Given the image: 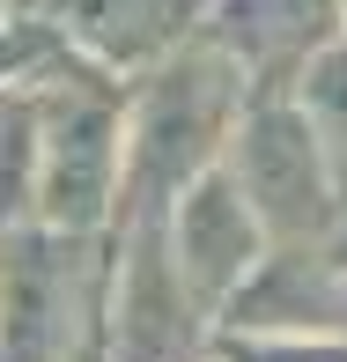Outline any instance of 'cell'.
<instances>
[{"label":"cell","mask_w":347,"mask_h":362,"mask_svg":"<svg viewBox=\"0 0 347 362\" xmlns=\"http://www.w3.org/2000/svg\"><path fill=\"white\" fill-rule=\"evenodd\" d=\"M229 333H295V340H347V267L325 244H288L252 267V281L222 303Z\"/></svg>","instance_id":"9c48e42d"},{"label":"cell","mask_w":347,"mask_h":362,"mask_svg":"<svg viewBox=\"0 0 347 362\" xmlns=\"http://www.w3.org/2000/svg\"><path fill=\"white\" fill-rule=\"evenodd\" d=\"M30 104H37V229L96 237L119 215V177H126L119 81L81 59H59Z\"/></svg>","instance_id":"7a4b0ae2"},{"label":"cell","mask_w":347,"mask_h":362,"mask_svg":"<svg viewBox=\"0 0 347 362\" xmlns=\"http://www.w3.org/2000/svg\"><path fill=\"white\" fill-rule=\"evenodd\" d=\"M325 259H333V267H347V222L333 229V237H325Z\"/></svg>","instance_id":"7c38bea8"},{"label":"cell","mask_w":347,"mask_h":362,"mask_svg":"<svg viewBox=\"0 0 347 362\" xmlns=\"http://www.w3.org/2000/svg\"><path fill=\"white\" fill-rule=\"evenodd\" d=\"M163 237H170V259H177V274H185V288L200 296L207 310H222L229 296L252 281V267L274 252L266 229H259V215L244 207L237 177H229L222 163H214L207 177H192V185L170 200Z\"/></svg>","instance_id":"8992f818"},{"label":"cell","mask_w":347,"mask_h":362,"mask_svg":"<svg viewBox=\"0 0 347 362\" xmlns=\"http://www.w3.org/2000/svg\"><path fill=\"white\" fill-rule=\"evenodd\" d=\"M23 15L96 74H148L192 37L200 0H23Z\"/></svg>","instance_id":"52a82bcc"},{"label":"cell","mask_w":347,"mask_h":362,"mask_svg":"<svg viewBox=\"0 0 347 362\" xmlns=\"http://www.w3.org/2000/svg\"><path fill=\"white\" fill-rule=\"evenodd\" d=\"M37 222V104L8 89L0 104V237Z\"/></svg>","instance_id":"8fae6325"},{"label":"cell","mask_w":347,"mask_h":362,"mask_svg":"<svg viewBox=\"0 0 347 362\" xmlns=\"http://www.w3.org/2000/svg\"><path fill=\"white\" fill-rule=\"evenodd\" d=\"M74 362H104V348H96V340H89V348H81V355H74Z\"/></svg>","instance_id":"4fadbf2b"},{"label":"cell","mask_w":347,"mask_h":362,"mask_svg":"<svg viewBox=\"0 0 347 362\" xmlns=\"http://www.w3.org/2000/svg\"><path fill=\"white\" fill-rule=\"evenodd\" d=\"M340 15H347V0H340Z\"/></svg>","instance_id":"5bb4252c"},{"label":"cell","mask_w":347,"mask_h":362,"mask_svg":"<svg viewBox=\"0 0 347 362\" xmlns=\"http://www.w3.org/2000/svg\"><path fill=\"white\" fill-rule=\"evenodd\" d=\"M252 104V81L237 74V59H222L192 30L170 59L141 74L134 104H126V177H119V215H170V200L207 177L237 141V119Z\"/></svg>","instance_id":"6da1fadb"},{"label":"cell","mask_w":347,"mask_h":362,"mask_svg":"<svg viewBox=\"0 0 347 362\" xmlns=\"http://www.w3.org/2000/svg\"><path fill=\"white\" fill-rule=\"evenodd\" d=\"M104 252L96 237L8 229L0 237V362H74L104 318Z\"/></svg>","instance_id":"3957f363"},{"label":"cell","mask_w":347,"mask_h":362,"mask_svg":"<svg viewBox=\"0 0 347 362\" xmlns=\"http://www.w3.org/2000/svg\"><path fill=\"white\" fill-rule=\"evenodd\" d=\"M333 30H340V0H229L200 23V37L222 59H237L252 96H288L295 74L333 45Z\"/></svg>","instance_id":"ba28073f"},{"label":"cell","mask_w":347,"mask_h":362,"mask_svg":"<svg viewBox=\"0 0 347 362\" xmlns=\"http://www.w3.org/2000/svg\"><path fill=\"white\" fill-rule=\"evenodd\" d=\"M222 170L237 177L244 207L259 215L274 252L325 244L340 229L333 185H325V156H318V141H310V119L295 111V96H252V104H244Z\"/></svg>","instance_id":"277c9868"},{"label":"cell","mask_w":347,"mask_h":362,"mask_svg":"<svg viewBox=\"0 0 347 362\" xmlns=\"http://www.w3.org/2000/svg\"><path fill=\"white\" fill-rule=\"evenodd\" d=\"M295 111L310 119V141L325 156V185H333V207L347 222V37H333L303 74H295Z\"/></svg>","instance_id":"30bf717a"},{"label":"cell","mask_w":347,"mask_h":362,"mask_svg":"<svg viewBox=\"0 0 347 362\" xmlns=\"http://www.w3.org/2000/svg\"><path fill=\"white\" fill-rule=\"evenodd\" d=\"M96 348H104V362H207V303L177 274L163 215L119 222Z\"/></svg>","instance_id":"5b68a950"}]
</instances>
